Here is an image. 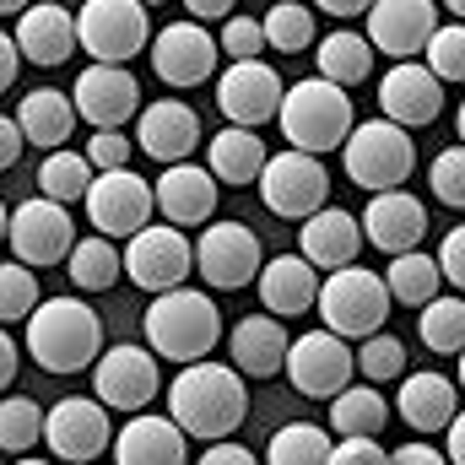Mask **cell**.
Instances as JSON below:
<instances>
[{
  "label": "cell",
  "mask_w": 465,
  "mask_h": 465,
  "mask_svg": "<svg viewBox=\"0 0 465 465\" xmlns=\"http://www.w3.org/2000/svg\"><path fill=\"white\" fill-rule=\"evenodd\" d=\"M168 417L184 428V439H232L249 417V390L232 362H184L168 379Z\"/></svg>",
  "instance_id": "1"
},
{
  "label": "cell",
  "mask_w": 465,
  "mask_h": 465,
  "mask_svg": "<svg viewBox=\"0 0 465 465\" xmlns=\"http://www.w3.org/2000/svg\"><path fill=\"white\" fill-rule=\"evenodd\" d=\"M104 351V320L87 298H44L27 314V357L44 373H82Z\"/></svg>",
  "instance_id": "2"
},
{
  "label": "cell",
  "mask_w": 465,
  "mask_h": 465,
  "mask_svg": "<svg viewBox=\"0 0 465 465\" xmlns=\"http://www.w3.org/2000/svg\"><path fill=\"white\" fill-rule=\"evenodd\" d=\"M276 124L287 135V146L309 152V157H325V152H341V141L351 135V98L347 87L325 82V76H303L282 93V109Z\"/></svg>",
  "instance_id": "3"
},
{
  "label": "cell",
  "mask_w": 465,
  "mask_h": 465,
  "mask_svg": "<svg viewBox=\"0 0 465 465\" xmlns=\"http://www.w3.org/2000/svg\"><path fill=\"white\" fill-rule=\"evenodd\" d=\"M223 341V314L212 303V292L195 287H173L157 292L146 309V347L168 362H201L212 357V347Z\"/></svg>",
  "instance_id": "4"
},
{
  "label": "cell",
  "mask_w": 465,
  "mask_h": 465,
  "mask_svg": "<svg viewBox=\"0 0 465 465\" xmlns=\"http://www.w3.org/2000/svg\"><path fill=\"white\" fill-rule=\"evenodd\" d=\"M390 287H384V271H368V265H341L320 282V320L325 331H336L341 341H368L384 331L390 320Z\"/></svg>",
  "instance_id": "5"
},
{
  "label": "cell",
  "mask_w": 465,
  "mask_h": 465,
  "mask_svg": "<svg viewBox=\"0 0 465 465\" xmlns=\"http://www.w3.org/2000/svg\"><path fill=\"white\" fill-rule=\"evenodd\" d=\"M341 168L357 190H401L417 168V146H411V130H401L395 119H362L351 124V135L341 141Z\"/></svg>",
  "instance_id": "6"
},
{
  "label": "cell",
  "mask_w": 465,
  "mask_h": 465,
  "mask_svg": "<svg viewBox=\"0 0 465 465\" xmlns=\"http://www.w3.org/2000/svg\"><path fill=\"white\" fill-rule=\"evenodd\" d=\"M190 271H195V243L190 232L173 228V223H146L141 232L124 238V276L141 287V292H173V287H190Z\"/></svg>",
  "instance_id": "7"
},
{
  "label": "cell",
  "mask_w": 465,
  "mask_h": 465,
  "mask_svg": "<svg viewBox=\"0 0 465 465\" xmlns=\"http://www.w3.org/2000/svg\"><path fill=\"white\" fill-rule=\"evenodd\" d=\"M152 16L141 0H82L76 11V49H87L98 65H124L146 49Z\"/></svg>",
  "instance_id": "8"
},
{
  "label": "cell",
  "mask_w": 465,
  "mask_h": 465,
  "mask_svg": "<svg viewBox=\"0 0 465 465\" xmlns=\"http://www.w3.org/2000/svg\"><path fill=\"white\" fill-rule=\"evenodd\" d=\"M260 201L271 217H287V223H303L314 217L325 201H331V173H325V157H309L298 146L265 157V173H260Z\"/></svg>",
  "instance_id": "9"
},
{
  "label": "cell",
  "mask_w": 465,
  "mask_h": 465,
  "mask_svg": "<svg viewBox=\"0 0 465 465\" xmlns=\"http://www.w3.org/2000/svg\"><path fill=\"white\" fill-rule=\"evenodd\" d=\"M44 444L60 465H93L109 444H114V428H109V406L98 395H71L60 406L44 411Z\"/></svg>",
  "instance_id": "10"
},
{
  "label": "cell",
  "mask_w": 465,
  "mask_h": 465,
  "mask_svg": "<svg viewBox=\"0 0 465 465\" xmlns=\"http://www.w3.org/2000/svg\"><path fill=\"white\" fill-rule=\"evenodd\" d=\"M287 379H292V390L298 395H309V401H331V395H341L351 384V373H357V351L336 336V331H303V336H292V347H287V368H282Z\"/></svg>",
  "instance_id": "11"
},
{
  "label": "cell",
  "mask_w": 465,
  "mask_h": 465,
  "mask_svg": "<svg viewBox=\"0 0 465 465\" xmlns=\"http://www.w3.org/2000/svg\"><path fill=\"white\" fill-rule=\"evenodd\" d=\"M93 390L109 411H141L157 401L163 390V373H157V351L135 347V341H119V347L98 351L93 362Z\"/></svg>",
  "instance_id": "12"
},
{
  "label": "cell",
  "mask_w": 465,
  "mask_h": 465,
  "mask_svg": "<svg viewBox=\"0 0 465 465\" xmlns=\"http://www.w3.org/2000/svg\"><path fill=\"white\" fill-rule=\"evenodd\" d=\"M260 265H265L260 238H254V228H243V223H206V232L195 238V271L217 292L254 287Z\"/></svg>",
  "instance_id": "13"
},
{
  "label": "cell",
  "mask_w": 465,
  "mask_h": 465,
  "mask_svg": "<svg viewBox=\"0 0 465 465\" xmlns=\"http://www.w3.org/2000/svg\"><path fill=\"white\" fill-rule=\"evenodd\" d=\"M5 243H11V254L22 260V265H60L71 249H76V223H71V212L60 206V201H44V195H33V201H22L16 212H11V232H5Z\"/></svg>",
  "instance_id": "14"
},
{
  "label": "cell",
  "mask_w": 465,
  "mask_h": 465,
  "mask_svg": "<svg viewBox=\"0 0 465 465\" xmlns=\"http://www.w3.org/2000/svg\"><path fill=\"white\" fill-rule=\"evenodd\" d=\"M82 206H87V223H93V232H104V238H130V232L146 228V217L157 212V201H152V184H146L135 168L98 173Z\"/></svg>",
  "instance_id": "15"
},
{
  "label": "cell",
  "mask_w": 465,
  "mask_h": 465,
  "mask_svg": "<svg viewBox=\"0 0 465 465\" xmlns=\"http://www.w3.org/2000/svg\"><path fill=\"white\" fill-rule=\"evenodd\" d=\"M282 76H276V65H265V60H232L228 71L217 76V109L228 124H243V130H260V124H271L276 109H282Z\"/></svg>",
  "instance_id": "16"
},
{
  "label": "cell",
  "mask_w": 465,
  "mask_h": 465,
  "mask_svg": "<svg viewBox=\"0 0 465 465\" xmlns=\"http://www.w3.org/2000/svg\"><path fill=\"white\" fill-rule=\"evenodd\" d=\"M217 33H206L201 22H173L152 38V71L163 87H201L217 76Z\"/></svg>",
  "instance_id": "17"
},
{
  "label": "cell",
  "mask_w": 465,
  "mask_h": 465,
  "mask_svg": "<svg viewBox=\"0 0 465 465\" xmlns=\"http://www.w3.org/2000/svg\"><path fill=\"white\" fill-rule=\"evenodd\" d=\"M433 33H439V5L433 0H373L368 5V44H373V54L417 60Z\"/></svg>",
  "instance_id": "18"
},
{
  "label": "cell",
  "mask_w": 465,
  "mask_h": 465,
  "mask_svg": "<svg viewBox=\"0 0 465 465\" xmlns=\"http://www.w3.org/2000/svg\"><path fill=\"white\" fill-rule=\"evenodd\" d=\"M379 109L401 130H422V124H433L444 114V82L422 60H395L379 76Z\"/></svg>",
  "instance_id": "19"
},
{
  "label": "cell",
  "mask_w": 465,
  "mask_h": 465,
  "mask_svg": "<svg viewBox=\"0 0 465 465\" xmlns=\"http://www.w3.org/2000/svg\"><path fill=\"white\" fill-rule=\"evenodd\" d=\"M76 119H87L93 130H124L141 114V87L124 65H87L71 87Z\"/></svg>",
  "instance_id": "20"
},
{
  "label": "cell",
  "mask_w": 465,
  "mask_h": 465,
  "mask_svg": "<svg viewBox=\"0 0 465 465\" xmlns=\"http://www.w3.org/2000/svg\"><path fill=\"white\" fill-rule=\"evenodd\" d=\"M201 146V114L179 98H157L135 114V152H146L152 163L173 168L190 163V152Z\"/></svg>",
  "instance_id": "21"
},
{
  "label": "cell",
  "mask_w": 465,
  "mask_h": 465,
  "mask_svg": "<svg viewBox=\"0 0 465 465\" xmlns=\"http://www.w3.org/2000/svg\"><path fill=\"white\" fill-rule=\"evenodd\" d=\"M217 195L223 190H217L212 168H201V163H173L152 184V201H157L163 223H173V228H206L217 217Z\"/></svg>",
  "instance_id": "22"
},
{
  "label": "cell",
  "mask_w": 465,
  "mask_h": 465,
  "mask_svg": "<svg viewBox=\"0 0 465 465\" xmlns=\"http://www.w3.org/2000/svg\"><path fill=\"white\" fill-rule=\"evenodd\" d=\"M114 465H190V439L173 417L130 411V422L114 433Z\"/></svg>",
  "instance_id": "23"
},
{
  "label": "cell",
  "mask_w": 465,
  "mask_h": 465,
  "mask_svg": "<svg viewBox=\"0 0 465 465\" xmlns=\"http://www.w3.org/2000/svg\"><path fill=\"white\" fill-rule=\"evenodd\" d=\"M16 49L27 65H65L76 54V11L60 0H33L16 16Z\"/></svg>",
  "instance_id": "24"
},
{
  "label": "cell",
  "mask_w": 465,
  "mask_h": 465,
  "mask_svg": "<svg viewBox=\"0 0 465 465\" xmlns=\"http://www.w3.org/2000/svg\"><path fill=\"white\" fill-rule=\"evenodd\" d=\"M428 232V206L411 195V190H379L362 212V238L384 254H406L417 249Z\"/></svg>",
  "instance_id": "25"
},
{
  "label": "cell",
  "mask_w": 465,
  "mask_h": 465,
  "mask_svg": "<svg viewBox=\"0 0 465 465\" xmlns=\"http://www.w3.org/2000/svg\"><path fill=\"white\" fill-rule=\"evenodd\" d=\"M254 292H260L265 314L292 320V314H309V309L320 303V271H314L303 254H276V260L260 265Z\"/></svg>",
  "instance_id": "26"
},
{
  "label": "cell",
  "mask_w": 465,
  "mask_h": 465,
  "mask_svg": "<svg viewBox=\"0 0 465 465\" xmlns=\"http://www.w3.org/2000/svg\"><path fill=\"white\" fill-rule=\"evenodd\" d=\"M287 347H292L287 325L276 314H265V309L249 314V320H238L228 336V357L243 379H276L287 368Z\"/></svg>",
  "instance_id": "27"
},
{
  "label": "cell",
  "mask_w": 465,
  "mask_h": 465,
  "mask_svg": "<svg viewBox=\"0 0 465 465\" xmlns=\"http://www.w3.org/2000/svg\"><path fill=\"white\" fill-rule=\"evenodd\" d=\"M357 249H362V223L341 212V206H320L314 217H303L298 228V254L314 265V271H341L357 265Z\"/></svg>",
  "instance_id": "28"
},
{
  "label": "cell",
  "mask_w": 465,
  "mask_h": 465,
  "mask_svg": "<svg viewBox=\"0 0 465 465\" xmlns=\"http://www.w3.org/2000/svg\"><path fill=\"white\" fill-rule=\"evenodd\" d=\"M395 411L406 417L411 433H444V428L455 422V411H460V384L444 379V373H433V368L401 373V401H395Z\"/></svg>",
  "instance_id": "29"
},
{
  "label": "cell",
  "mask_w": 465,
  "mask_h": 465,
  "mask_svg": "<svg viewBox=\"0 0 465 465\" xmlns=\"http://www.w3.org/2000/svg\"><path fill=\"white\" fill-rule=\"evenodd\" d=\"M265 141H260V130H243V124H228V130H217L212 141H206V168H212V179L217 184H260V173H265Z\"/></svg>",
  "instance_id": "30"
},
{
  "label": "cell",
  "mask_w": 465,
  "mask_h": 465,
  "mask_svg": "<svg viewBox=\"0 0 465 465\" xmlns=\"http://www.w3.org/2000/svg\"><path fill=\"white\" fill-rule=\"evenodd\" d=\"M16 124H22V141H27V146L60 152V146L71 141V130H76V104H71V93H60V87H33V93L22 98V109H16Z\"/></svg>",
  "instance_id": "31"
},
{
  "label": "cell",
  "mask_w": 465,
  "mask_h": 465,
  "mask_svg": "<svg viewBox=\"0 0 465 465\" xmlns=\"http://www.w3.org/2000/svg\"><path fill=\"white\" fill-rule=\"evenodd\" d=\"M384 287L395 303L406 309H422L444 292V271H439V254H422V249H406V254H390V271H384Z\"/></svg>",
  "instance_id": "32"
},
{
  "label": "cell",
  "mask_w": 465,
  "mask_h": 465,
  "mask_svg": "<svg viewBox=\"0 0 465 465\" xmlns=\"http://www.w3.org/2000/svg\"><path fill=\"white\" fill-rule=\"evenodd\" d=\"M390 422V401L373 384H347L341 395H331V428L341 439H379Z\"/></svg>",
  "instance_id": "33"
},
{
  "label": "cell",
  "mask_w": 465,
  "mask_h": 465,
  "mask_svg": "<svg viewBox=\"0 0 465 465\" xmlns=\"http://www.w3.org/2000/svg\"><path fill=\"white\" fill-rule=\"evenodd\" d=\"M320 76L336 82V87H357L373 76V44L368 33H351V27H336L320 38Z\"/></svg>",
  "instance_id": "34"
},
{
  "label": "cell",
  "mask_w": 465,
  "mask_h": 465,
  "mask_svg": "<svg viewBox=\"0 0 465 465\" xmlns=\"http://www.w3.org/2000/svg\"><path fill=\"white\" fill-rule=\"evenodd\" d=\"M65 271L82 292H109L119 276H124V249L114 238L93 232V238H76V249L65 254Z\"/></svg>",
  "instance_id": "35"
},
{
  "label": "cell",
  "mask_w": 465,
  "mask_h": 465,
  "mask_svg": "<svg viewBox=\"0 0 465 465\" xmlns=\"http://www.w3.org/2000/svg\"><path fill=\"white\" fill-rule=\"evenodd\" d=\"M93 179H98V168L87 163V152H71V146L44 152V163H38V195H44V201H60V206L87 201Z\"/></svg>",
  "instance_id": "36"
},
{
  "label": "cell",
  "mask_w": 465,
  "mask_h": 465,
  "mask_svg": "<svg viewBox=\"0 0 465 465\" xmlns=\"http://www.w3.org/2000/svg\"><path fill=\"white\" fill-rule=\"evenodd\" d=\"M265 465H331V433L320 422H287L271 433Z\"/></svg>",
  "instance_id": "37"
},
{
  "label": "cell",
  "mask_w": 465,
  "mask_h": 465,
  "mask_svg": "<svg viewBox=\"0 0 465 465\" xmlns=\"http://www.w3.org/2000/svg\"><path fill=\"white\" fill-rule=\"evenodd\" d=\"M417 336L422 347L439 351V357H460L465 351V298H433L422 303V320H417Z\"/></svg>",
  "instance_id": "38"
},
{
  "label": "cell",
  "mask_w": 465,
  "mask_h": 465,
  "mask_svg": "<svg viewBox=\"0 0 465 465\" xmlns=\"http://www.w3.org/2000/svg\"><path fill=\"white\" fill-rule=\"evenodd\" d=\"M44 444V406L33 395H0V450L16 460Z\"/></svg>",
  "instance_id": "39"
},
{
  "label": "cell",
  "mask_w": 465,
  "mask_h": 465,
  "mask_svg": "<svg viewBox=\"0 0 465 465\" xmlns=\"http://www.w3.org/2000/svg\"><path fill=\"white\" fill-rule=\"evenodd\" d=\"M260 27H265V44H271V49H282V54H303V49L314 44V11H309V5H298V0L271 5Z\"/></svg>",
  "instance_id": "40"
},
{
  "label": "cell",
  "mask_w": 465,
  "mask_h": 465,
  "mask_svg": "<svg viewBox=\"0 0 465 465\" xmlns=\"http://www.w3.org/2000/svg\"><path fill=\"white\" fill-rule=\"evenodd\" d=\"M38 303H44V292H38L33 265H22V260H0V325L27 320Z\"/></svg>",
  "instance_id": "41"
},
{
  "label": "cell",
  "mask_w": 465,
  "mask_h": 465,
  "mask_svg": "<svg viewBox=\"0 0 465 465\" xmlns=\"http://www.w3.org/2000/svg\"><path fill=\"white\" fill-rule=\"evenodd\" d=\"M422 65L439 82H465V22H439V33L422 49Z\"/></svg>",
  "instance_id": "42"
},
{
  "label": "cell",
  "mask_w": 465,
  "mask_h": 465,
  "mask_svg": "<svg viewBox=\"0 0 465 465\" xmlns=\"http://www.w3.org/2000/svg\"><path fill=\"white\" fill-rule=\"evenodd\" d=\"M357 368H362L368 384H390V379H401V373H406V341L390 336V331L368 336V341L357 347Z\"/></svg>",
  "instance_id": "43"
},
{
  "label": "cell",
  "mask_w": 465,
  "mask_h": 465,
  "mask_svg": "<svg viewBox=\"0 0 465 465\" xmlns=\"http://www.w3.org/2000/svg\"><path fill=\"white\" fill-rule=\"evenodd\" d=\"M428 190H433L444 206L465 212V146H444V152L428 163Z\"/></svg>",
  "instance_id": "44"
},
{
  "label": "cell",
  "mask_w": 465,
  "mask_h": 465,
  "mask_svg": "<svg viewBox=\"0 0 465 465\" xmlns=\"http://www.w3.org/2000/svg\"><path fill=\"white\" fill-rule=\"evenodd\" d=\"M217 49L232 54V60H260V49H265V27H260L254 16H228L223 33H217Z\"/></svg>",
  "instance_id": "45"
},
{
  "label": "cell",
  "mask_w": 465,
  "mask_h": 465,
  "mask_svg": "<svg viewBox=\"0 0 465 465\" xmlns=\"http://www.w3.org/2000/svg\"><path fill=\"white\" fill-rule=\"evenodd\" d=\"M130 152H135V141H130L124 130H93V141H87V163H93L98 173L130 168Z\"/></svg>",
  "instance_id": "46"
},
{
  "label": "cell",
  "mask_w": 465,
  "mask_h": 465,
  "mask_svg": "<svg viewBox=\"0 0 465 465\" xmlns=\"http://www.w3.org/2000/svg\"><path fill=\"white\" fill-rule=\"evenodd\" d=\"M331 465H390V450L379 439H341L331 444Z\"/></svg>",
  "instance_id": "47"
},
{
  "label": "cell",
  "mask_w": 465,
  "mask_h": 465,
  "mask_svg": "<svg viewBox=\"0 0 465 465\" xmlns=\"http://www.w3.org/2000/svg\"><path fill=\"white\" fill-rule=\"evenodd\" d=\"M439 271H444L450 287H460L465 292V228L444 232V243H439Z\"/></svg>",
  "instance_id": "48"
},
{
  "label": "cell",
  "mask_w": 465,
  "mask_h": 465,
  "mask_svg": "<svg viewBox=\"0 0 465 465\" xmlns=\"http://www.w3.org/2000/svg\"><path fill=\"white\" fill-rule=\"evenodd\" d=\"M390 465H450V455L417 439V444H401V450H390Z\"/></svg>",
  "instance_id": "49"
},
{
  "label": "cell",
  "mask_w": 465,
  "mask_h": 465,
  "mask_svg": "<svg viewBox=\"0 0 465 465\" xmlns=\"http://www.w3.org/2000/svg\"><path fill=\"white\" fill-rule=\"evenodd\" d=\"M22 146H27V141H22V124H16L11 114H0V173H5V168H16Z\"/></svg>",
  "instance_id": "50"
},
{
  "label": "cell",
  "mask_w": 465,
  "mask_h": 465,
  "mask_svg": "<svg viewBox=\"0 0 465 465\" xmlns=\"http://www.w3.org/2000/svg\"><path fill=\"white\" fill-rule=\"evenodd\" d=\"M195 465H260V460H254L243 444H232V439H217V444H212V450H206V455H201Z\"/></svg>",
  "instance_id": "51"
},
{
  "label": "cell",
  "mask_w": 465,
  "mask_h": 465,
  "mask_svg": "<svg viewBox=\"0 0 465 465\" xmlns=\"http://www.w3.org/2000/svg\"><path fill=\"white\" fill-rule=\"evenodd\" d=\"M232 5H238V0H184V16H190V22H217V16L228 22Z\"/></svg>",
  "instance_id": "52"
},
{
  "label": "cell",
  "mask_w": 465,
  "mask_h": 465,
  "mask_svg": "<svg viewBox=\"0 0 465 465\" xmlns=\"http://www.w3.org/2000/svg\"><path fill=\"white\" fill-rule=\"evenodd\" d=\"M16 65H22V49H16V38H11V33H0V93L16 82Z\"/></svg>",
  "instance_id": "53"
},
{
  "label": "cell",
  "mask_w": 465,
  "mask_h": 465,
  "mask_svg": "<svg viewBox=\"0 0 465 465\" xmlns=\"http://www.w3.org/2000/svg\"><path fill=\"white\" fill-rule=\"evenodd\" d=\"M11 379H16V341H11L5 325H0V395L11 390Z\"/></svg>",
  "instance_id": "54"
},
{
  "label": "cell",
  "mask_w": 465,
  "mask_h": 465,
  "mask_svg": "<svg viewBox=\"0 0 465 465\" xmlns=\"http://www.w3.org/2000/svg\"><path fill=\"white\" fill-rule=\"evenodd\" d=\"M314 5H320L325 16H368L373 0H314Z\"/></svg>",
  "instance_id": "55"
},
{
  "label": "cell",
  "mask_w": 465,
  "mask_h": 465,
  "mask_svg": "<svg viewBox=\"0 0 465 465\" xmlns=\"http://www.w3.org/2000/svg\"><path fill=\"white\" fill-rule=\"evenodd\" d=\"M450 465H465V406L455 411V422H450Z\"/></svg>",
  "instance_id": "56"
},
{
  "label": "cell",
  "mask_w": 465,
  "mask_h": 465,
  "mask_svg": "<svg viewBox=\"0 0 465 465\" xmlns=\"http://www.w3.org/2000/svg\"><path fill=\"white\" fill-rule=\"evenodd\" d=\"M27 5H33V0H0V16H22Z\"/></svg>",
  "instance_id": "57"
},
{
  "label": "cell",
  "mask_w": 465,
  "mask_h": 465,
  "mask_svg": "<svg viewBox=\"0 0 465 465\" xmlns=\"http://www.w3.org/2000/svg\"><path fill=\"white\" fill-rule=\"evenodd\" d=\"M5 232H11V206L0 201V243H5Z\"/></svg>",
  "instance_id": "58"
},
{
  "label": "cell",
  "mask_w": 465,
  "mask_h": 465,
  "mask_svg": "<svg viewBox=\"0 0 465 465\" xmlns=\"http://www.w3.org/2000/svg\"><path fill=\"white\" fill-rule=\"evenodd\" d=\"M444 5H450V16H460L465 22V0H444Z\"/></svg>",
  "instance_id": "59"
},
{
  "label": "cell",
  "mask_w": 465,
  "mask_h": 465,
  "mask_svg": "<svg viewBox=\"0 0 465 465\" xmlns=\"http://www.w3.org/2000/svg\"><path fill=\"white\" fill-rule=\"evenodd\" d=\"M11 465H54V460H33V455H16Z\"/></svg>",
  "instance_id": "60"
},
{
  "label": "cell",
  "mask_w": 465,
  "mask_h": 465,
  "mask_svg": "<svg viewBox=\"0 0 465 465\" xmlns=\"http://www.w3.org/2000/svg\"><path fill=\"white\" fill-rule=\"evenodd\" d=\"M455 130H460V146H465V104H460V114H455Z\"/></svg>",
  "instance_id": "61"
},
{
  "label": "cell",
  "mask_w": 465,
  "mask_h": 465,
  "mask_svg": "<svg viewBox=\"0 0 465 465\" xmlns=\"http://www.w3.org/2000/svg\"><path fill=\"white\" fill-rule=\"evenodd\" d=\"M455 384H460V390H465V351H460V379H455Z\"/></svg>",
  "instance_id": "62"
},
{
  "label": "cell",
  "mask_w": 465,
  "mask_h": 465,
  "mask_svg": "<svg viewBox=\"0 0 465 465\" xmlns=\"http://www.w3.org/2000/svg\"><path fill=\"white\" fill-rule=\"evenodd\" d=\"M141 5H146V11H152V5H163V0H141Z\"/></svg>",
  "instance_id": "63"
}]
</instances>
